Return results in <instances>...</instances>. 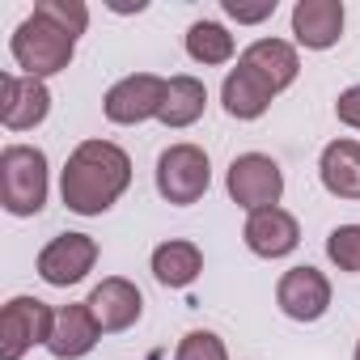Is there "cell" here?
<instances>
[{"label": "cell", "mask_w": 360, "mask_h": 360, "mask_svg": "<svg viewBox=\"0 0 360 360\" xmlns=\"http://www.w3.org/2000/svg\"><path fill=\"white\" fill-rule=\"evenodd\" d=\"M174 360H229V352H225V339H221V335H212V330H191V335H183Z\"/></svg>", "instance_id": "cell-23"}, {"label": "cell", "mask_w": 360, "mask_h": 360, "mask_svg": "<svg viewBox=\"0 0 360 360\" xmlns=\"http://www.w3.org/2000/svg\"><path fill=\"white\" fill-rule=\"evenodd\" d=\"M208 183H212V165L200 144H169L157 157V191L165 204L178 208L200 204L208 195Z\"/></svg>", "instance_id": "cell-4"}, {"label": "cell", "mask_w": 360, "mask_h": 360, "mask_svg": "<svg viewBox=\"0 0 360 360\" xmlns=\"http://www.w3.org/2000/svg\"><path fill=\"white\" fill-rule=\"evenodd\" d=\"M246 246L259 255V259H284L297 250L301 242V225L292 212L284 208H263V212H250L246 217V229H242Z\"/></svg>", "instance_id": "cell-12"}, {"label": "cell", "mask_w": 360, "mask_h": 360, "mask_svg": "<svg viewBox=\"0 0 360 360\" xmlns=\"http://www.w3.org/2000/svg\"><path fill=\"white\" fill-rule=\"evenodd\" d=\"M51 110V89L34 77H18L5 72L0 77V123L9 131H30L47 119Z\"/></svg>", "instance_id": "cell-10"}, {"label": "cell", "mask_w": 360, "mask_h": 360, "mask_svg": "<svg viewBox=\"0 0 360 360\" xmlns=\"http://www.w3.org/2000/svg\"><path fill=\"white\" fill-rule=\"evenodd\" d=\"M242 64H246L250 72H259L276 94L288 89V85L297 81V72H301L297 47L284 43V39H259V43H250V47L242 51Z\"/></svg>", "instance_id": "cell-17"}, {"label": "cell", "mask_w": 360, "mask_h": 360, "mask_svg": "<svg viewBox=\"0 0 360 360\" xmlns=\"http://www.w3.org/2000/svg\"><path fill=\"white\" fill-rule=\"evenodd\" d=\"M326 259L339 267V271H360V225H339L330 229L326 238Z\"/></svg>", "instance_id": "cell-22"}, {"label": "cell", "mask_w": 360, "mask_h": 360, "mask_svg": "<svg viewBox=\"0 0 360 360\" xmlns=\"http://www.w3.org/2000/svg\"><path fill=\"white\" fill-rule=\"evenodd\" d=\"M335 115H339V123H347V127H356V131H360V85H352V89H343V94H339Z\"/></svg>", "instance_id": "cell-25"}, {"label": "cell", "mask_w": 360, "mask_h": 360, "mask_svg": "<svg viewBox=\"0 0 360 360\" xmlns=\"http://www.w3.org/2000/svg\"><path fill=\"white\" fill-rule=\"evenodd\" d=\"M208 106V89L200 77H169V89H165V106H161V123L165 127H191Z\"/></svg>", "instance_id": "cell-19"}, {"label": "cell", "mask_w": 360, "mask_h": 360, "mask_svg": "<svg viewBox=\"0 0 360 360\" xmlns=\"http://www.w3.org/2000/svg\"><path fill=\"white\" fill-rule=\"evenodd\" d=\"M225 13L238 22V26H259L276 13V0H259V5H246V0H225Z\"/></svg>", "instance_id": "cell-24"}, {"label": "cell", "mask_w": 360, "mask_h": 360, "mask_svg": "<svg viewBox=\"0 0 360 360\" xmlns=\"http://www.w3.org/2000/svg\"><path fill=\"white\" fill-rule=\"evenodd\" d=\"M200 271H204V255H200L195 242L174 238V242H161L153 250V276L165 288H187V284L200 280Z\"/></svg>", "instance_id": "cell-18"}, {"label": "cell", "mask_w": 360, "mask_h": 360, "mask_svg": "<svg viewBox=\"0 0 360 360\" xmlns=\"http://www.w3.org/2000/svg\"><path fill=\"white\" fill-rule=\"evenodd\" d=\"M56 330V309L39 297H13L0 309V360H22L30 347H47Z\"/></svg>", "instance_id": "cell-6"}, {"label": "cell", "mask_w": 360, "mask_h": 360, "mask_svg": "<svg viewBox=\"0 0 360 360\" xmlns=\"http://www.w3.org/2000/svg\"><path fill=\"white\" fill-rule=\"evenodd\" d=\"M318 178L330 195L360 200V140H352V136L330 140L318 157Z\"/></svg>", "instance_id": "cell-15"}, {"label": "cell", "mask_w": 360, "mask_h": 360, "mask_svg": "<svg viewBox=\"0 0 360 360\" xmlns=\"http://www.w3.org/2000/svg\"><path fill=\"white\" fill-rule=\"evenodd\" d=\"M356 360H360V343H356Z\"/></svg>", "instance_id": "cell-26"}, {"label": "cell", "mask_w": 360, "mask_h": 360, "mask_svg": "<svg viewBox=\"0 0 360 360\" xmlns=\"http://www.w3.org/2000/svg\"><path fill=\"white\" fill-rule=\"evenodd\" d=\"M292 39L309 51H326L343 39V5L339 0H297L292 5Z\"/></svg>", "instance_id": "cell-13"}, {"label": "cell", "mask_w": 360, "mask_h": 360, "mask_svg": "<svg viewBox=\"0 0 360 360\" xmlns=\"http://www.w3.org/2000/svg\"><path fill=\"white\" fill-rule=\"evenodd\" d=\"M22 77H34V81H47L56 72H64L77 56V39H68L60 26H51L47 18L30 13L18 30H13V43H9Z\"/></svg>", "instance_id": "cell-3"}, {"label": "cell", "mask_w": 360, "mask_h": 360, "mask_svg": "<svg viewBox=\"0 0 360 360\" xmlns=\"http://www.w3.org/2000/svg\"><path fill=\"white\" fill-rule=\"evenodd\" d=\"M165 89H169L165 77H157V72H131V77H123V81H115V85L106 89L102 110H106L110 123H119V127H136V123L161 115V106H165Z\"/></svg>", "instance_id": "cell-7"}, {"label": "cell", "mask_w": 360, "mask_h": 360, "mask_svg": "<svg viewBox=\"0 0 360 360\" xmlns=\"http://www.w3.org/2000/svg\"><path fill=\"white\" fill-rule=\"evenodd\" d=\"M85 305H89V314H94V322H98L102 335L127 330V326H136L140 314H144V297H140V288H136L131 280H123V276H106V280L89 292Z\"/></svg>", "instance_id": "cell-11"}, {"label": "cell", "mask_w": 360, "mask_h": 360, "mask_svg": "<svg viewBox=\"0 0 360 360\" xmlns=\"http://www.w3.org/2000/svg\"><path fill=\"white\" fill-rule=\"evenodd\" d=\"M271 98H276V89H271L259 72H250L242 60H238V68H229V77H225V85H221L225 110H229L233 119H242V123L263 119L267 106H271Z\"/></svg>", "instance_id": "cell-16"}, {"label": "cell", "mask_w": 360, "mask_h": 360, "mask_svg": "<svg viewBox=\"0 0 360 360\" xmlns=\"http://www.w3.org/2000/svg\"><path fill=\"white\" fill-rule=\"evenodd\" d=\"M131 187V157L110 140H81L60 174L64 208L77 217H102Z\"/></svg>", "instance_id": "cell-1"}, {"label": "cell", "mask_w": 360, "mask_h": 360, "mask_svg": "<svg viewBox=\"0 0 360 360\" xmlns=\"http://www.w3.org/2000/svg\"><path fill=\"white\" fill-rule=\"evenodd\" d=\"M225 187L229 200L246 212H263V208H280L284 195V169L267 157V153H242L229 161L225 174Z\"/></svg>", "instance_id": "cell-5"}, {"label": "cell", "mask_w": 360, "mask_h": 360, "mask_svg": "<svg viewBox=\"0 0 360 360\" xmlns=\"http://www.w3.org/2000/svg\"><path fill=\"white\" fill-rule=\"evenodd\" d=\"M276 301L292 322H318L330 309V280L318 267H288L276 284Z\"/></svg>", "instance_id": "cell-9"}, {"label": "cell", "mask_w": 360, "mask_h": 360, "mask_svg": "<svg viewBox=\"0 0 360 360\" xmlns=\"http://www.w3.org/2000/svg\"><path fill=\"white\" fill-rule=\"evenodd\" d=\"M98 263V242L89 233H60L39 250V276L51 288H68L81 284Z\"/></svg>", "instance_id": "cell-8"}, {"label": "cell", "mask_w": 360, "mask_h": 360, "mask_svg": "<svg viewBox=\"0 0 360 360\" xmlns=\"http://www.w3.org/2000/svg\"><path fill=\"white\" fill-rule=\"evenodd\" d=\"M39 18H47L51 26H60L68 39H81L85 26H89V9L81 5V0H39L34 5Z\"/></svg>", "instance_id": "cell-21"}, {"label": "cell", "mask_w": 360, "mask_h": 360, "mask_svg": "<svg viewBox=\"0 0 360 360\" xmlns=\"http://www.w3.org/2000/svg\"><path fill=\"white\" fill-rule=\"evenodd\" d=\"M98 339H102V330H98L89 305L81 301V305L56 309V330H51V339H47V352H51L56 360H81V356H89V352L98 347Z\"/></svg>", "instance_id": "cell-14"}, {"label": "cell", "mask_w": 360, "mask_h": 360, "mask_svg": "<svg viewBox=\"0 0 360 360\" xmlns=\"http://www.w3.org/2000/svg\"><path fill=\"white\" fill-rule=\"evenodd\" d=\"M187 56L204 68H217V64H229L233 60V34L221 26V22H195L187 30Z\"/></svg>", "instance_id": "cell-20"}, {"label": "cell", "mask_w": 360, "mask_h": 360, "mask_svg": "<svg viewBox=\"0 0 360 360\" xmlns=\"http://www.w3.org/2000/svg\"><path fill=\"white\" fill-rule=\"evenodd\" d=\"M0 204L9 217H39L47 204V157L34 144H5L0 153Z\"/></svg>", "instance_id": "cell-2"}]
</instances>
